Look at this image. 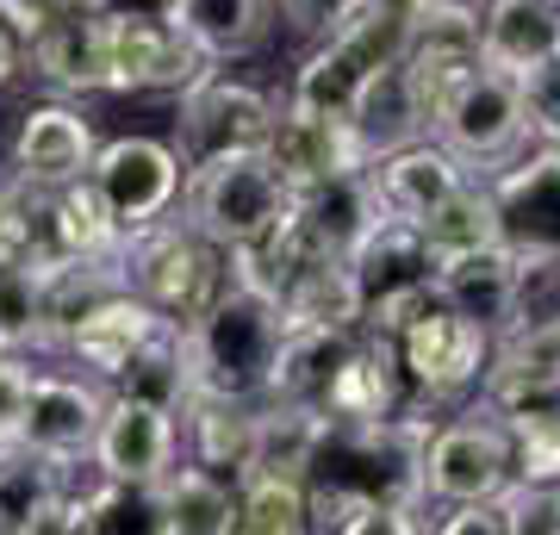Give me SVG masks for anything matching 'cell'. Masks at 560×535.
I'll return each instance as SVG.
<instances>
[{
    "label": "cell",
    "instance_id": "1",
    "mask_svg": "<svg viewBox=\"0 0 560 535\" xmlns=\"http://www.w3.org/2000/svg\"><path fill=\"white\" fill-rule=\"evenodd\" d=\"M436 437V423L423 411L386 417V423H330L318 442V461L305 474L312 498V530L330 535L361 504H423V449Z\"/></svg>",
    "mask_w": 560,
    "mask_h": 535
},
{
    "label": "cell",
    "instance_id": "2",
    "mask_svg": "<svg viewBox=\"0 0 560 535\" xmlns=\"http://www.w3.org/2000/svg\"><path fill=\"white\" fill-rule=\"evenodd\" d=\"M280 342H287V317L268 293L231 280L212 305H206L187 330V386L194 398H231V405H261L268 380H275Z\"/></svg>",
    "mask_w": 560,
    "mask_h": 535
},
{
    "label": "cell",
    "instance_id": "3",
    "mask_svg": "<svg viewBox=\"0 0 560 535\" xmlns=\"http://www.w3.org/2000/svg\"><path fill=\"white\" fill-rule=\"evenodd\" d=\"M287 219H293V187L275 175V162L261 150L194 162L187 181H180V224H194L206 243H219L224 256L261 243Z\"/></svg>",
    "mask_w": 560,
    "mask_h": 535
},
{
    "label": "cell",
    "instance_id": "4",
    "mask_svg": "<svg viewBox=\"0 0 560 535\" xmlns=\"http://www.w3.org/2000/svg\"><path fill=\"white\" fill-rule=\"evenodd\" d=\"M119 275H125V293H138L162 324L187 330L231 287V256H224L219 243H206L194 224L162 219L150 231H131L125 237Z\"/></svg>",
    "mask_w": 560,
    "mask_h": 535
},
{
    "label": "cell",
    "instance_id": "5",
    "mask_svg": "<svg viewBox=\"0 0 560 535\" xmlns=\"http://www.w3.org/2000/svg\"><path fill=\"white\" fill-rule=\"evenodd\" d=\"M405 38H411V25L405 20H386V13H368V7H361L342 32H330V38L300 62L287 106L324 113V119H349L355 100H361V88L381 75L386 62L405 57Z\"/></svg>",
    "mask_w": 560,
    "mask_h": 535
},
{
    "label": "cell",
    "instance_id": "6",
    "mask_svg": "<svg viewBox=\"0 0 560 535\" xmlns=\"http://www.w3.org/2000/svg\"><path fill=\"white\" fill-rule=\"evenodd\" d=\"M349 275H355V299H361V330L399 337L423 305H436L442 261L430 256V243L418 237V224L386 219L381 231L349 256Z\"/></svg>",
    "mask_w": 560,
    "mask_h": 535
},
{
    "label": "cell",
    "instance_id": "7",
    "mask_svg": "<svg viewBox=\"0 0 560 535\" xmlns=\"http://www.w3.org/2000/svg\"><path fill=\"white\" fill-rule=\"evenodd\" d=\"M88 181H94V194L106 199V212L119 219V231L131 237V231H150V224H162L168 212H175L187 162H180L175 143L138 138V131H131V138H106L101 143Z\"/></svg>",
    "mask_w": 560,
    "mask_h": 535
},
{
    "label": "cell",
    "instance_id": "8",
    "mask_svg": "<svg viewBox=\"0 0 560 535\" xmlns=\"http://www.w3.org/2000/svg\"><path fill=\"white\" fill-rule=\"evenodd\" d=\"M430 138H436L455 162H467L474 175H480V168H504V162L523 150V138H529L517 81L499 75V69H480V75L467 81V88H455L448 106L430 119Z\"/></svg>",
    "mask_w": 560,
    "mask_h": 535
},
{
    "label": "cell",
    "instance_id": "9",
    "mask_svg": "<svg viewBox=\"0 0 560 535\" xmlns=\"http://www.w3.org/2000/svg\"><path fill=\"white\" fill-rule=\"evenodd\" d=\"M275 100L249 88V81H231V75H200L187 94H180V113H175V150L180 162H212V156H237V150H261L268 131H275Z\"/></svg>",
    "mask_w": 560,
    "mask_h": 535
},
{
    "label": "cell",
    "instance_id": "10",
    "mask_svg": "<svg viewBox=\"0 0 560 535\" xmlns=\"http://www.w3.org/2000/svg\"><path fill=\"white\" fill-rule=\"evenodd\" d=\"M511 479H517V461H511L504 417L467 411L460 423H436V437L423 449V498H442V504H492V498H504Z\"/></svg>",
    "mask_w": 560,
    "mask_h": 535
},
{
    "label": "cell",
    "instance_id": "11",
    "mask_svg": "<svg viewBox=\"0 0 560 535\" xmlns=\"http://www.w3.org/2000/svg\"><path fill=\"white\" fill-rule=\"evenodd\" d=\"M399 361H405V380L418 398H460L467 386L486 380V361H492V337H486L474 317L448 312V305H423L399 337Z\"/></svg>",
    "mask_w": 560,
    "mask_h": 535
},
{
    "label": "cell",
    "instance_id": "12",
    "mask_svg": "<svg viewBox=\"0 0 560 535\" xmlns=\"http://www.w3.org/2000/svg\"><path fill=\"white\" fill-rule=\"evenodd\" d=\"M106 405H113V393L88 374H32L13 449H32V455L57 461V467H75V461L94 455Z\"/></svg>",
    "mask_w": 560,
    "mask_h": 535
},
{
    "label": "cell",
    "instance_id": "13",
    "mask_svg": "<svg viewBox=\"0 0 560 535\" xmlns=\"http://www.w3.org/2000/svg\"><path fill=\"white\" fill-rule=\"evenodd\" d=\"M399 69L411 75L423 113L436 119L442 106H448V94L467 88V81L486 69L480 7H467V0H430V13H423V20L411 25V38H405Z\"/></svg>",
    "mask_w": 560,
    "mask_h": 535
},
{
    "label": "cell",
    "instance_id": "14",
    "mask_svg": "<svg viewBox=\"0 0 560 535\" xmlns=\"http://www.w3.org/2000/svg\"><path fill=\"white\" fill-rule=\"evenodd\" d=\"M106 62H113V94H187L219 69L194 50L175 20H106Z\"/></svg>",
    "mask_w": 560,
    "mask_h": 535
},
{
    "label": "cell",
    "instance_id": "15",
    "mask_svg": "<svg viewBox=\"0 0 560 535\" xmlns=\"http://www.w3.org/2000/svg\"><path fill=\"white\" fill-rule=\"evenodd\" d=\"M492 212H499V243L523 268L560 261V150L504 168L492 181Z\"/></svg>",
    "mask_w": 560,
    "mask_h": 535
},
{
    "label": "cell",
    "instance_id": "16",
    "mask_svg": "<svg viewBox=\"0 0 560 535\" xmlns=\"http://www.w3.org/2000/svg\"><path fill=\"white\" fill-rule=\"evenodd\" d=\"M541 405H560V312L511 324L486 361V411L492 417L541 411Z\"/></svg>",
    "mask_w": 560,
    "mask_h": 535
},
{
    "label": "cell",
    "instance_id": "17",
    "mask_svg": "<svg viewBox=\"0 0 560 535\" xmlns=\"http://www.w3.org/2000/svg\"><path fill=\"white\" fill-rule=\"evenodd\" d=\"M94 156H101V131H94V119H88L81 106L50 100V106H32V113L20 119L13 150H7V175L50 194V187H75V181H88Z\"/></svg>",
    "mask_w": 560,
    "mask_h": 535
},
{
    "label": "cell",
    "instance_id": "18",
    "mask_svg": "<svg viewBox=\"0 0 560 535\" xmlns=\"http://www.w3.org/2000/svg\"><path fill=\"white\" fill-rule=\"evenodd\" d=\"M94 467L101 479H131V486H162L180 467V417L138 405V398H113L94 437Z\"/></svg>",
    "mask_w": 560,
    "mask_h": 535
},
{
    "label": "cell",
    "instance_id": "19",
    "mask_svg": "<svg viewBox=\"0 0 560 535\" xmlns=\"http://www.w3.org/2000/svg\"><path fill=\"white\" fill-rule=\"evenodd\" d=\"M261 156L275 162V175L287 181L293 194L318 187V181H337V175H349V168H368L349 119L300 113V106H287V100H280L275 131H268V143H261Z\"/></svg>",
    "mask_w": 560,
    "mask_h": 535
},
{
    "label": "cell",
    "instance_id": "20",
    "mask_svg": "<svg viewBox=\"0 0 560 535\" xmlns=\"http://www.w3.org/2000/svg\"><path fill=\"white\" fill-rule=\"evenodd\" d=\"M423 405H430V398L411 393L399 342L381 337V330H361L349 368H342L337 386H330L324 417H330V423H386V417H411V411H423Z\"/></svg>",
    "mask_w": 560,
    "mask_h": 535
},
{
    "label": "cell",
    "instance_id": "21",
    "mask_svg": "<svg viewBox=\"0 0 560 535\" xmlns=\"http://www.w3.org/2000/svg\"><path fill=\"white\" fill-rule=\"evenodd\" d=\"M436 299L448 312L474 317L486 337H504L511 324H523V261L492 243V249H474V256L442 261L436 275Z\"/></svg>",
    "mask_w": 560,
    "mask_h": 535
},
{
    "label": "cell",
    "instance_id": "22",
    "mask_svg": "<svg viewBox=\"0 0 560 535\" xmlns=\"http://www.w3.org/2000/svg\"><path fill=\"white\" fill-rule=\"evenodd\" d=\"M293 224H300L318 249H330V256L349 261L361 243L386 224L381 187H374L368 168H349V175H337V181H318V187L293 194Z\"/></svg>",
    "mask_w": 560,
    "mask_h": 535
},
{
    "label": "cell",
    "instance_id": "23",
    "mask_svg": "<svg viewBox=\"0 0 560 535\" xmlns=\"http://www.w3.org/2000/svg\"><path fill=\"white\" fill-rule=\"evenodd\" d=\"M25 69L57 88V94H113V62H106V20L94 7H81L69 20L44 25L38 38H25Z\"/></svg>",
    "mask_w": 560,
    "mask_h": 535
},
{
    "label": "cell",
    "instance_id": "24",
    "mask_svg": "<svg viewBox=\"0 0 560 535\" xmlns=\"http://www.w3.org/2000/svg\"><path fill=\"white\" fill-rule=\"evenodd\" d=\"M368 175H374V187H381L386 219H399V224H423L442 199H455L467 181H480L467 162L448 156L436 138H423V143H411V150H393V156L368 162Z\"/></svg>",
    "mask_w": 560,
    "mask_h": 535
},
{
    "label": "cell",
    "instance_id": "25",
    "mask_svg": "<svg viewBox=\"0 0 560 535\" xmlns=\"http://www.w3.org/2000/svg\"><path fill=\"white\" fill-rule=\"evenodd\" d=\"M50 535H168V504L162 486H131V479H94L69 486Z\"/></svg>",
    "mask_w": 560,
    "mask_h": 535
},
{
    "label": "cell",
    "instance_id": "26",
    "mask_svg": "<svg viewBox=\"0 0 560 535\" xmlns=\"http://www.w3.org/2000/svg\"><path fill=\"white\" fill-rule=\"evenodd\" d=\"M156 330H162V317L150 312L138 293H113L69 330L62 356L75 361V368H88V380H106V386H113V380L125 374V361L138 356Z\"/></svg>",
    "mask_w": 560,
    "mask_h": 535
},
{
    "label": "cell",
    "instance_id": "27",
    "mask_svg": "<svg viewBox=\"0 0 560 535\" xmlns=\"http://www.w3.org/2000/svg\"><path fill=\"white\" fill-rule=\"evenodd\" d=\"M355 342H361V330H318V324L287 330L275 380H268V398H275V405H300V411H324L337 374L349 368V356H355Z\"/></svg>",
    "mask_w": 560,
    "mask_h": 535
},
{
    "label": "cell",
    "instance_id": "28",
    "mask_svg": "<svg viewBox=\"0 0 560 535\" xmlns=\"http://www.w3.org/2000/svg\"><path fill=\"white\" fill-rule=\"evenodd\" d=\"M486 69L523 81L548 57H560V7L555 0H492L480 13Z\"/></svg>",
    "mask_w": 560,
    "mask_h": 535
},
{
    "label": "cell",
    "instance_id": "29",
    "mask_svg": "<svg viewBox=\"0 0 560 535\" xmlns=\"http://www.w3.org/2000/svg\"><path fill=\"white\" fill-rule=\"evenodd\" d=\"M349 131H355L368 162H381L393 150H411V143L430 138V113H423L418 88H411V75H405L399 62H386L381 75L361 88L355 113H349Z\"/></svg>",
    "mask_w": 560,
    "mask_h": 535
},
{
    "label": "cell",
    "instance_id": "30",
    "mask_svg": "<svg viewBox=\"0 0 560 535\" xmlns=\"http://www.w3.org/2000/svg\"><path fill=\"white\" fill-rule=\"evenodd\" d=\"M256 411L261 405H231V398H187L180 405V442L194 467L237 486L256 467Z\"/></svg>",
    "mask_w": 560,
    "mask_h": 535
},
{
    "label": "cell",
    "instance_id": "31",
    "mask_svg": "<svg viewBox=\"0 0 560 535\" xmlns=\"http://www.w3.org/2000/svg\"><path fill=\"white\" fill-rule=\"evenodd\" d=\"M62 498H69V467L32 449H0V535H50Z\"/></svg>",
    "mask_w": 560,
    "mask_h": 535
},
{
    "label": "cell",
    "instance_id": "32",
    "mask_svg": "<svg viewBox=\"0 0 560 535\" xmlns=\"http://www.w3.org/2000/svg\"><path fill=\"white\" fill-rule=\"evenodd\" d=\"M175 25L194 38L206 62L249 57L275 32V0H180Z\"/></svg>",
    "mask_w": 560,
    "mask_h": 535
},
{
    "label": "cell",
    "instance_id": "33",
    "mask_svg": "<svg viewBox=\"0 0 560 535\" xmlns=\"http://www.w3.org/2000/svg\"><path fill=\"white\" fill-rule=\"evenodd\" d=\"M324 430H330V417L324 411H300V405H275V398H261V411H256V467H249V474L305 479L312 474V461H318Z\"/></svg>",
    "mask_w": 560,
    "mask_h": 535
},
{
    "label": "cell",
    "instance_id": "34",
    "mask_svg": "<svg viewBox=\"0 0 560 535\" xmlns=\"http://www.w3.org/2000/svg\"><path fill=\"white\" fill-rule=\"evenodd\" d=\"M113 398H138V405H156V411L180 417V405L194 398V386H187V349H180L175 324H162L156 337L125 361V374L113 380Z\"/></svg>",
    "mask_w": 560,
    "mask_h": 535
},
{
    "label": "cell",
    "instance_id": "35",
    "mask_svg": "<svg viewBox=\"0 0 560 535\" xmlns=\"http://www.w3.org/2000/svg\"><path fill=\"white\" fill-rule=\"evenodd\" d=\"M231 535H318L312 530L305 479H287V474L237 479V516H231Z\"/></svg>",
    "mask_w": 560,
    "mask_h": 535
},
{
    "label": "cell",
    "instance_id": "36",
    "mask_svg": "<svg viewBox=\"0 0 560 535\" xmlns=\"http://www.w3.org/2000/svg\"><path fill=\"white\" fill-rule=\"evenodd\" d=\"M418 237L430 243L436 261H455V256H474V249H492L499 243V212H492V187L467 181L455 199H442L436 212L418 224Z\"/></svg>",
    "mask_w": 560,
    "mask_h": 535
},
{
    "label": "cell",
    "instance_id": "37",
    "mask_svg": "<svg viewBox=\"0 0 560 535\" xmlns=\"http://www.w3.org/2000/svg\"><path fill=\"white\" fill-rule=\"evenodd\" d=\"M162 504H168V535H231L237 486L206 467H175L162 479Z\"/></svg>",
    "mask_w": 560,
    "mask_h": 535
},
{
    "label": "cell",
    "instance_id": "38",
    "mask_svg": "<svg viewBox=\"0 0 560 535\" xmlns=\"http://www.w3.org/2000/svg\"><path fill=\"white\" fill-rule=\"evenodd\" d=\"M0 342L13 356L44 349V275L25 256L0 261Z\"/></svg>",
    "mask_w": 560,
    "mask_h": 535
},
{
    "label": "cell",
    "instance_id": "39",
    "mask_svg": "<svg viewBox=\"0 0 560 535\" xmlns=\"http://www.w3.org/2000/svg\"><path fill=\"white\" fill-rule=\"evenodd\" d=\"M504 437H511L517 479H560V405L511 411L504 417Z\"/></svg>",
    "mask_w": 560,
    "mask_h": 535
},
{
    "label": "cell",
    "instance_id": "40",
    "mask_svg": "<svg viewBox=\"0 0 560 535\" xmlns=\"http://www.w3.org/2000/svg\"><path fill=\"white\" fill-rule=\"evenodd\" d=\"M499 504L511 535H560V479H511Z\"/></svg>",
    "mask_w": 560,
    "mask_h": 535
},
{
    "label": "cell",
    "instance_id": "41",
    "mask_svg": "<svg viewBox=\"0 0 560 535\" xmlns=\"http://www.w3.org/2000/svg\"><path fill=\"white\" fill-rule=\"evenodd\" d=\"M517 94H523L529 131H536L548 150H560V57H548L541 69H529V75L517 81Z\"/></svg>",
    "mask_w": 560,
    "mask_h": 535
},
{
    "label": "cell",
    "instance_id": "42",
    "mask_svg": "<svg viewBox=\"0 0 560 535\" xmlns=\"http://www.w3.org/2000/svg\"><path fill=\"white\" fill-rule=\"evenodd\" d=\"M361 13V0H280V20L293 25L300 38H330Z\"/></svg>",
    "mask_w": 560,
    "mask_h": 535
},
{
    "label": "cell",
    "instance_id": "43",
    "mask_svg": "<svg viewBox=\"0 0 560 535\" xmlns=\"http://www.w3.org/2000/svg\"><path fill=\"white\" fill-rule=\"evenodd\" d=\"M88 0H0V25L13 32V38H38L44 25H57V20H69V13H81Z\"/></svg>",
    "mask_w": 560,
    "mask_h": 535
},
{
    "label": "cell",
    "instance_id": "44",
    "mask_svg": "<svg viewBox=\"0 0 560 535\" xmlns=\"http://www.w3.org/2000/svg\"><path fill=\"white\" fill-rule=\"evenodd\" d=\"M330 535H430L418 523V511H405V504H361L349 511Z\"/></svg>",
    "mask_w": 560,
    "mask_h": 535
},
{
    "label": "cell",
    "instance_id": "45",
    "mask_svg": "<svg viewBox=\"0 0 560 535\" xmlns=\"http://www.w3.org/2000/svg\"><path fill=\"white\" fill-rule=\"evenodd\" d=\"M25 393H32V361L25 356H0V449H13V430H20Z\"/></svg>",
    "mask_w": 560,
    "mask_h": 535
},
{
    "label": "cell",
    "instance_id": "46",
    "mask_svg": "<svg viewBox=\"0 0 560 535\" xmlns=\"http://www.w3.org/2000/svg\"><path fill=\"white\" fill-rule=\"evenodd\" d=\"M430 535H511V523H504V504L492 498V504H448V516Z\"/></svg>",
    "mask_w": 560,
    "mask_h": 535
},
{
    "label": "cell",
    "instance_id": "47",
    "mask_svg": "<svg viewBox=\"0 0 560 535\" xmlns=\"http://www.w3.org/2000/svg\"><path fill=\"white\" fill-rule=\"evenodd\" d=\"M101 20H175L180 0H88Z\"/></svg>",
    "mask_w": 560,
    "mask_h": 535
},
{
    "label": "cell",
    "instance_id": "48",
    "mask_svg": "<svg viewBox=\"0 0 560 535\" xmlns=\"http://www.w3.org/2000/svg\"><path fill=\"white\" fill-rule=\"evenodd\" d=\"M20 249H25V212L13 199V187H0V261H13Z\"/></svg>",
    "mask_w": 560,
    "mask_h": 535
},
{
    "label": "cell",
    "instance_id": "49",
    "mask_svg": "<svg viewBox=\"0 0 560 535\" xmlns=\"http://www.w3.org/2000/svg\"><path fill=\"white\" fill-rule=\"evenodd\" d=\"M368 13H386V20H405V25H418L423 13H430V0H361Z\"/></svg>",
    "mask_w": 560,
    "mask_h": 535
},
{
    "label": "cell",
    "instance_id": "50",
    "mask_svg": "<svg viewBox=\"0 0 560 535\" xmlns=\"http://www.w3.org/2000/svg\"><path fill=\"white\" fill-rule=\"evenodd\" d=\"M20 69H25V44L13 38L7 25H0V88H7V81L20 75Z\"/></svg>",
    "mask_w": 560,
    "mask_h": 535
},
{
    "label": "cell",
    "instance_id": "51",
    "mask_svg": "<svg viewBox=\"0 0 560 535\" xmlns=\"http://www.w3.org/2000/svg\"><path fill=\"white\" fill-rule=\"evenodd\" d=\"M0 356H7V342H0Z\"/></svg>",
    "mask_w": 560,
    "mask_h": 535
},
{
    "label": "cell",
    "instance_id": "52",
    "mask_svg": "<svg viewBox=\"0 0 560 535\" xmlns=\"http://www.w3.org/2000/svg\"><path fill=\"white\" fill-rule=\"evenodd\" d=\"M555 7H560V0H555Z\"/></svg>",
    "mask_w": 560,
    "mask_h": 535
}]
</instances>
